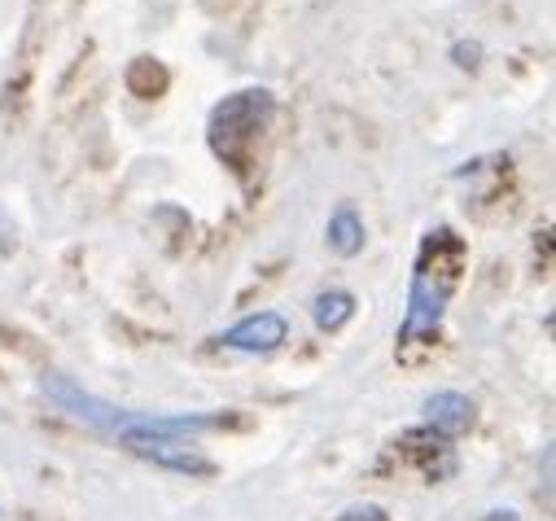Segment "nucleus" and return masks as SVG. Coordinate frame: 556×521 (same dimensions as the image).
<instances>
[{"label":"nucleus","instance_id":"obj_6","mask_svg":"<svg viewBox=\"0 0 556 521\" xmlns=\"http://www.w3.org/2000/svg\"><path fill=\"white\" fill-rule=\"evenodd\" d=\"M127 447H131L136 456L154 460V465L176 469V473H211V469H215L202 452H193V447H185V443H176V439H141V443H127Z\"/></svg>","mask_w":556,"mask_h":521},{"label":"nucleus","instance_id":"obj_1","mask_svg":"<svg viewBox=\"0 0 556 521\" xmlns=\"http://www.w3.org/2000/svg\"><path fill=\"white\" fill-rule=\"evenodd\" d=\"M45 395L71 412L75 421L101 430V434H118L123 443H141V439H193V434H211V430H224L232 425V417H206V412H180V417H167V412H136V408H114L88 390H79L71 377L62 372H45Z\"/></svg>","mask_w":556,"mask_h":521},{"label":"nucleus","instance_id":"obj_7","mask_svg":"<svg viewBox=\"0 0 556 521\" xmlns=\"http://www.w3.org/2000/svg\"><path fill=\"white\" fill-rule=\"evenodd\" d=\"M364 219H359V211L355 206H338L333 215H329V224H325V241H329V250L338 254V258H355L359 250H364Z\"/></svg>","mask_w":556,"mask_h":521},{"label":"nucleus","instance_id":"obj_11","mask_svg":"<svg viewBox=\"0 0 556 521\" xmlns=\"http://www.w3.org/2000/svg\"><path fill=\"white\" fill-rule=\"evenodd\" d=\"M5 232H10V228H5V215H0V237H5Z\"/></svg>","mask_w":556,"mask_h":521},{"label":"nucleus","instance_id":"obj_4","mask_svg":"<svg viewBox=\"0 0 556 521\" xmlns=\"http://www.w3.org/2000/svg\"><path fill=\"white\" fill-rule=\"evenodd\" d=\"M290 338V325H286V316L281 312H254V316H245L241 325H232V329H224V346L228 351H245V355H267V351H276Z\"/></svg>","mask_w":556,"mask_h":521},{"label":"nucleus","instance_id":"obj_3","mask_svg":"<svg viewBox=\"0 0 556 521\" xmlns=\"http://www.w3.org/2000/svg\"><path fill=\"white\" fill-rule=\"evenodd\" d=\"M271 114H276V97L267 88H241L232 97H224L211 118H206V141H211V154L245 176L254 167V154H258V141L271 127Z\"/></svg>","mask_w":556,"mask_h":521},{"label":"nucleus","instance_id":"obj_10","mask_svg":"<svg viewBox=\"0 0 556 521\" xmlns=\"http://www.w3.org/2000/svg\"><path fill=\"white\" fill-rule=\"evenodd\" d=\"M338 521H390V517H386V508H377V504H359V508H346Z\"/></svg>","mask_w":556,"mask_h":521},{"label":"nucleus","instance_id":"obj_8","mask_svg":"<svg viewBox=\"0 0 556 521\" xmlns=\"http://www.w3.org/2000/svg\"><path fill=\"white\" fill-rule=\"evenodd\" d=\"M351 316H355V294H351V290H325V294H316V303H312V320H316V329H325V333L342 329Z\"/></svg>","mask_w":556,"mask_h":521},{"label":"nucleus","instance_id":"obj_5","mask_svg":"<svg viewBox=\"0 0 556 521\" xmlns=\"http://www.w3.org/2000/svg\"><path fill=\"white\" fill-rule=\"evenodd\" d=\"M478 408L469 395H456V390H439V395L426 399V421L439 439H460L469 425H473Z\"/></svg>","mask_w":556,"mask_h":521},{"label":"nucleus","instance_id":"obj_2","mask_svg":"<svg viewBox=\"0 0 556 521\" xmlns=\"http://www.w3.org/2000/svg\"><path fill=\"white\" fill-rule=\"evenodd\" d=\"M469 264V245L465 237H456L452 228H434L421 241V254H416V268H412V290H407V312L399 325V346H416V342H430L443 325V312L465 277Z\"/></svg>","mask_w":556,"mask_h":521},{"label":"nucleus","instance_id":"obj_9","mask_svg":"<svg viewBox=\"0 0 556 521\" xmlns=\"http://www.w3.org/2000/svg\"><path fill=\"white\" fill-rule=\"evenodd\" d=\"M452 58H456L460 71H473L478 58H482V45H473V40H456V45H452Z\"/></svg>","mask_w":556,"mask_h":521}]
</instances>
